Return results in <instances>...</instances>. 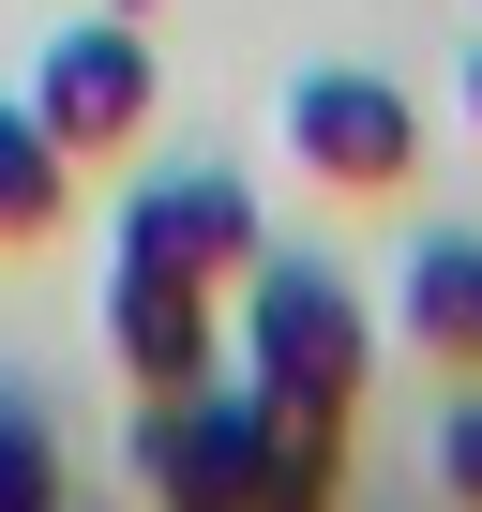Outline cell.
I'll return each mask as SVG.
<instances>
[{"mask_svg":"<svg viewBox=\"0 0 482 512\" xmlns=\"http://www.w3.org/2000/svg\"><path fill=\"white\" fill-rule=\"evenodd\" d=\"M226 302H241V317H226V362L257 377L272 407H317V422L362 407V377H377V317H362V287L332 272V256H272V241H257V272H241Z\"/></svg>","mask_w":482,"mask_h":512,"instance_id":"1","label":"cell"},{"mask_svg":"<svg viewBox=\"0 0 482 512\" xmlns=\"http://www.w3.org/2000/svg\"><path fill=\"white\" fill-rule=\"evenodd\" d=\"M257 452H272V392L257 377H196L136 407V482L151 512H257Z\"/></svg>","mask_w":482,"mask_h":512,"instance_id":"2","label":"cell"},{"mask_svg":"<svg viewBox=\"0 0 482 512\" xmlns=\"http://www.w3.org/2000/svg\"><path fill=\"white\" fill-rule=\"evenodd\" d=\"M31 121L61 136V166L136 151V136H151V31L106 16V0H91L76 31H46V61H31Z\"/></svg>","mask_w":482,"mask_h":512,"instance_id":"3","label":"cell"},{"mask_svg":"<svg viewBox=\"0 0 482 512\" xmlns=\"http://www.w3.org/2000/svg\"><path fill=\"white\" fill-rule=\"evenodd\" d=\"M287 166L332 181V196H392V181L422 166V106H407L392 76L317 61V76H287Z\"/></svg>","mask_w":482,"mask_h":512,"instance_id":"4","label":"cell"},{"mask_svg":"<svg viewBox=\"0 0 482 512\" xmlns=\"http://www.w3.org/2000/svg\"><path fill=\"white\" fill-rule=\"evenodd\" d=\"M106 256H136V272H181V287H241L257 272V196H241V166H151L136 196H121V241Z\"/></svg>","mask_w":482,"mask_h":512,"instance_id":"5","label":"cell"},{"mask_svg":"<svg viewBox=\"0 0 482 512\" xmlns=\"http://www.w3.org/2000/svg\"><path fill=\"white\" fill-rule=\"evenodd\" d=\"M106 347H121L136 392H196V377H226V317H211V287L136 272V256H106Z\"/></svg>","mask_w":482,"mask_h":512,"instance_id":"6","label":"cell"},{"mask_svg":"<svg viewBox=\"0 0 482 512\" xmlns=\"http://www.w3.org/2000/svg\"><path fill=\"white\" fill-rule=\"evenodd\" d=\"M392 317H407V347H422V362L482 377V241H467V226H422V241H407Z\"/></svg>","mask_w":482,"mask_h":512,"instance_id":"7","label":"cell"},{"mask_svg":"<svg viewBox=\"0 0 482 512\" xmlns=\"http://www.w3.org/2000/svg\"><path fill=\"white\" fill-rule=\"evenodd\" d=\"M61 211H76V166H61V136H46L31 106H0V256L61 241Z\"/></svg>","mask_w":482,"mask_h":512,"instance_id":"8","label":"cell"},{"mask_svg":"<svg viewBox=\"0 0 482 512\" xmlns=\"http://www.w3.org/2000/svg\"><path fill=\"white\" fill-rule=\"evenodd\" d=\"M332 497H347V422H317V407H272L257 512H332Z\"/></svg>","mask_w":482,"mask_h":512,"instance_id":"9","label":"cell"},{"mask_svg":"<svg viewBox=\"0 0 482 512\" xmlns=\"http://www.w3.org/2000/svg\"><path fill=\"white\" fill-rule=\"evenodd\" d=\"M0 512H61V452H46V422L0 392Z\"/></svg>","mask_w":482,"mask_h":512,"instance_id":"10","label":"cell"},{"mask_svg":"<svg viewBox=\"0 0 482 512\" xmlns=\"http://www.w3.org/2000/svg\"><path fill=\"white\" fill-rule=\"evenodd\" d=\"M437 482H452V512H482V407L437 422Z\"/></svg>","mask_w":482,"mask_h":512,"instance_id":"11","label":"cell"},{"mask_svg":"<svg viewBox=\"0 0 482 512\" xmlns=\"http://www.w3.org/2000/svg\"><path fill=\"white\" fill-rule=\"evenodd\" d=\"M467 121H482V46H467Z\"/></svg>","mask_w":482,"mask_h":512,"instance_id":"12","label":"cell"},{"mask_svg":"<svg viewBox=\"0 0 482 512\" xmlns=\"http://www.w3.org/2000/svg\"><path fill=\"white\" fill-rule=\"evenodd\" d=\"M106 16H151V0H106Z\"/></svg>","mask_w":482,"mask_h":512,"instance_id":"13","label":"cell"}]
</instances>
